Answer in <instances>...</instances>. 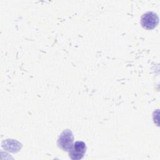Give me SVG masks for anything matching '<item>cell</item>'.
Returning a JSON list of instances; mask_svg holds the SVG:
<instances>
[{
    "label": "cell",
    "mask_w": 160,
    "mask_h": 160,
    "mask_svg": "<svg viewBox=\"0 0 160 160\" xmlns=\"http://www.w3.org/2000/svg\"><path fill=\"white\" fill-rule=\"evenodd\" d=\"M73 141L74 136L72 131L67 129L61 132L58 139L57 144L60 149L69 152L72 147Z\"/></svg>",
    "instance_id": "6da1fadb"
},
{
    "label": "cell",
    "mask_w": 160,
    "mask_h": 160,
    "mask_svg": "<svg viewBox=\"0 0 160 160\" xmlns=\"http://www.w3.org/2000/svg\"><path fill=\"white\" fill-rule=\"evenodd\" d=\"M159 18L154 12H147L141 17V25L146 29H154L157 26Z\"/></svg>",
    "instance_id": "7a4b0ae2"
},
{
    "label": "cell",
    "mask_w": 160,
    "mask_h": 160,
    "mask_svg": "<svg viewBox=\"0 0 160 160\" xmlns=\"http://www.w3.org/2000/svg\"><path fill=\"white\" fill-rule=\"evenodd\" d=\"M86 151V144L83 141H76L69 151V156L72 159H81L83 158Z\"/></svg>",
    "instance_id": "3957f363"
}]
</instances>
